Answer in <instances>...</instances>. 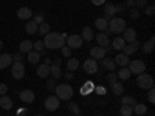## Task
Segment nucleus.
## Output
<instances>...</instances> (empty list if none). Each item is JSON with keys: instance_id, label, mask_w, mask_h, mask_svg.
<instances>
[{"instance_id": "obj_1", "label": "nucleus", "mask_w": 155, "mask_h": 116, "mask_svg": "<svg viewBox=\"0 0 155 116\" xmlns=\"http://www.w3.org/2000/svg\"><path fill=\"white\" fill-rule=\"evenodd\" d=\"M68 37L67 33H48L45 34V39H44V45L45 48H50V50H58V48H62L65 45V39Z\"/></svg>"}, {"instance_id": "obj_2", "label": "nucleus", "mask_w": 155, "mask_h": 116, "mask_svg": "<svg viewBox=\"0 0 155 116\" xmlns=\"http://www.w3.org/2000/svg\"><path fill=\"white\" fill-rule=\"evenodd\" d=\"M56 96L59 98V101H70L73 96V88L70 84H59L54 88Z\"/></svg>"}, {"instance_id": "obj_3", "label": "nucleus", "mask_w": 155, "mask_h": 116, "mask_svg": "<svg viewBox=\"0 0 155 116\" xmlns=\"http://www.w3.org/2000/svg\"><path fill=\"white\" fill-rule=\"evenodd\" d=\"M126 20L124 19H120V17H113L109 20V31L110 33H115V34H121L124 30H126Z\"/></svg>"}, {"instance_id": "obj_4", "label": "nucleus", "mask_w": 155, "mask_h": 116, "mask_svg": "<svg viewBox=\"0 0 155 116\" xmlns=\"http://www.w3.org/2000/svg\"><path fill=\"white\" fill-rule=\"evenodd\" d=\"M137 84H138L140 88H143V90L153 88V77L150 74H147V73H141L137 77Z\"/></svg>"}, {"instance_id": "obj_5", "label": "nucleus", "mask_w": 155, "mask_h": 116, "mask_svg": "<svg viewBox=\"0 0 155 116\" xmlns=\"http://www.w3.org/2000/svg\"><path fill=\"white\" fill-rule=\"evenodd\" d=\"M129 70H130V73H134V74H141V73H144L146 71V63L143 62V60H130L129 62Z\"/></svg>"}, {"instance_id": "obj_6", "label": "nucleus", "mask_w": 155, "mask_h": 116, "mask_svg": "<svg viewBox=\"0 0 155 116\" xmlns=\"http://www.w3.org/2000/svg\"><path fill=\"white\" fill-rule=\"evenodd\" d=\"M11 74L14 79H22L25 76V65L22 62H12L11 65Z\"/></svg>"}, {"instance_id": "obj_7", "label": "nucleus", "mask_w": 155, "mask_h": 116, "mask_svg": "<svg viewBox=\"0 0 155 116\" xmlns=\"http://www.w3.org/2000/svg\"><path fill=\"white\" fill-rule=\"evenodd\" d=\"M82 37L81 36H78V34H71V36H68L67 39H65V44H67V47H70V48H81L82 47Z\"/></svg>"}, {"instance_id": "obj_8", "label": "nucleus", "mask_w": 155, "mask_h": 116, "mask_svg": "<svg viewBox=\"0 0 155 116\" xmlns=\"http://www.w3.org/2000/svg\"><path fill=\"white\" fill-rule=\"evenodd\" d=\"M45 108L48 111H54L59 108V98L58 96H48L45 99Z\"/></svg>"}, {"instance_id": "obj_9", "label": "nucleus", "mask_w": 155, "mask_h": 116, "mask_svg": "<svg viewBox=\"0 0 155 116\" xmlns=\"http://www.w3.org/2000/svg\"><path fill=\"white\" fill-rule=\"evenodd\" d=\"M84 71L88 73V74H95L98 73V63L95 59H87L84 60Z\"/></svg>"}, {"instance_id": "obj_10", "label": "nucleus", "mask_w": 155, "mask_h": 116, "mask_svg": "<svg viewBox=\"0 0 155 116\" xmlns=\"http://www.w3.org/2000/svg\"><path fill=\"white\" fill-rule=\"evenodd\" d=\"M109 34H110V31H109V28L106 30V31H102V33H99V34H96V42L99 44V47H109V44H110V40H109Z\"/></svg>"}, {"instance_id": "obj_11", "label": "nucleus", "mask_w": 155, "mask_h": 116, "mask_svg": "<svg viewBox=\"0 0 155 116\" xmlns=\"http://www.w3.org/2000/svg\"><path fill=\"white\" fill-rule=\"evenodd\" d=\"M19 98H20L22 102L31 104V102H34V99H36V95H34V92H31V90H22V92L19 93Z\"/></svg>"}, {"instance_id": "obj_12", "label": "nucleus", "mask_w": 155, "mask_h": 116, "mask_svg": "<svg viewBox=\"0 0 155 116\" xmlns=\"http://www.w3.org/2000/svg\"><path fill=\"white\" fill-rule=\"evenodd\" d=\"M17 17L22 19V20H30L33 17V9L28 8V6H22L17 9Z\"/></svg>"}, {"instance_id": "obj_13", "label": "nucleus", "mask_w": 155, "mask_h": 116, "mask_svg": "<svg viewBox=\"0 0 155 116\" xmlns=\"http://www.w3.org/2000/svg\"><path fill=\"white\" fill-rule=\"evenodd\" d=\"M140 47H141L140 40H134L132 44H129V45H124V48H123V53H124L126 56H130V54L137 53V50H138Z\"/></svg>"}, {"instance_id": "obj_14", "label": "nucleus", "mask_w": 155, "mask_h": 116, "mask_svg": "<svg viewBox=\"0 0 155 116\" xmlns=\"http://www.w3.org/2000/svg\"><path fill=\"white\" fill-rule=\"evenodd\" d=\"M106 48L104 47H93L92 50H90V56H92V59H102L106 57Z\"/></svg>"}, {"instance_id": "obj_15", "label": "nucleus", "mask_w": 155, "mask_h": 116, "mask_svg": "<svg viewBox=\"0 0 155 116\" xmlns=\"http://www.w3.org/2000/svg\"><path fill=\"white\" fill-rule=\"evenodd\" d=\"M12 54H0V70L8 68L9 65H12Z\"/></svg>"}, {"instance_id": "obj_16", "label": "nucleus", "mask_w": 155, "mask_h": 116, "mask_svg": "<svg viewBox=\"0 0 155 116\" xmlns=\"http://www.w3.org/2000/svg\"><path fill=\"white\" fill-rule=\"evenodd\" d=\"M95 27H96L98 30H101V31H106V30L109 28V17H107V16L98 17V19L95 20Z\"/></svg>"}, {"instance_id": "obj_17", "label": "nucleus", "mask_w": 155, "mask_h": 116, "mask_svg": "<svg viewBox=\"0 0 155 116\" xmlns=\"http://www.w3.org/2000/svg\"><path fill=\"white\" fill-rule=\"evenodd\" d=\"M123 39H124V42H134V40H137V33H135V30L134 28H126L124 31H123Z\"/></svg>"}, {"instance_id": "obj_18", "label": "nucleus", "mask_w": 155, "mask_h": 116, "mask_svg": "<svg viewBox=\"0 0 155 116\" xmlns=\"http://www.w3.org/2000/svg\"><path fill=\"white\" fill-rule=\"evenodd\" d=\"M12 108V99L6 95L0 96V110H11Z\"/></svg>"}, {"instance_id": "obj_19", "label": "nucleus", "mask_w": 155, "mask_h": 116, "mask_svg": "<svg viewBox=\"0 0 155 116\" xmlns=\"http://www.w3.org/2000/svg\"><path fill=\"white\" fill-rule=\"evenodd\" d=\"M116 65H120V67H127L129 65V62H130V59H129V56H126L124 53H120L118 56L115 57V60H113Z\"/></svg>"}, {"instance_id": "obj_20", "label": "nucleus", "mask_w": 155, "mask_h": 116, "mask_svg": "<svg viewBox=\"0 0 155 116\" xmlns=\"http://www.w3.org/2000/svg\"><path fill=\"white\" fill-rule=\"evenodd\" d=\"M79 92H81V95L82 96H87V95H90V93H92V92H95V84L92 82V81H87L82 87H81V90H79Z\"/></svg>"}, {"instance_id": "obj_21", "label": "nucleus", "mask_w": 155, "mask_h": 116, "mask_svg": "<svg viewBox=\"0 0 155 116\" xmlns=\"http://www.w3.org/2000/svg\"><path fill=\"white\" fill-rule=\"evenodd\" d=\"M37 76L39 77H48L50 76V65H47V63H41V65L37 67Z\"/></svg>"}, {"instance_id": "obj_22", "label": "nucleus", "mask_w": 155, "mask_h": 116, "mask_svg": "<svg viewBox=\"0 0 155 116\" xmlns=\"http://www.w3.org/2000/svg\"><path fill=\"white\" fill-rule=\"evenodd\" d=\"M81 37H82V40H85V42L93 40V37H95V34H93V28L85 27V28L82 30V34H81Z\"/></svg>"}, {"instance_id": "obj_23", "label": "nucleus", "mask_w": 155, "mask_h": 116, "mask_svg": "<svg viewBox=\"0 0 155 116\" xmlns=\"http://www.w3.org/2000/svg\"><path fill=\"white\" fill-rule=\"evenodd\" d=\"M153 45H155V39H153V36H152L147 42H144L143 45H141V47H143L141 50H143V53H144V54H149V53H152Z\"/></svg>"}, {"instance_id": "obj_24", "label": "nucleus", "mask_w": 155, "mask_h": 116, "mask_svg": "<svg viewBox=\"0 0 155 116\" xmlns=\"http://www.w3.org/2000/svg\"><path fill=\"white\" fill-rule=\"evenodd\" d=\"M126 42H124V39L123 37H115L113 39V42H112V50H116V51H123Z\"/></svg>"}, {"instance_id": "obj_25", "label": "nucleus", "mask_w": 155, "mask_h": 116, "mask_svg": "<svg viewBox=\"0 0 155 116\" xmlns=\"http://www.w3.org/2000/svg\"><path fill=\"white\" fill-rule=\"evenodd\" d=\"M33 50V42L31 40H23V42H20V45H19V51L23 54V53H30V51Z\"/></svg>"}, {"instance_id": "obj_26", "label": "nucleus", "mask_w": 155, "mask_h": 116, "mask_svg": "<svg viewBox=\"0 0 155 116\" xmlns=\"http://www.w3.org/2000/svg\"><path fill=\"white\" fill-rule=\"evenodd\" d=\"M116 76H118V79H121V81H127L129 77L132 76V73H130V70H129L127 67H121V70L116 73Z\"/></svg>"}, {"instance_id": "obj_27", "label": "nucleus", "mask_w": 155, "mask_h": 116, "mask_svg": "<svg viewBox=\"0 0 155 116\" xmlns=\"http://www.w3.org/2000/svg\"><path fill=\"white\" fill-rule=\"evenodd\" d=\"M39 60H41V53H39V51L31 50L30 53H28V62L34 65V63H39Z\"/></svg>"}, {"instance_id": "obj_28", "label": "nucleus", "mask_w": 155, "mask_h": 116, "mask_svg": "<svg viewBox=\"0 0 155 116\" xmlns=\"http://www.w3.org/2000/svg\"><path fill=\"white\" fill-rule=\"evenodd\" d=\"M112 92H113V95H116V96H121L123 93H124V87H123V84L121 82H113L112 84Z\"/></svg>"}, {"instance_id": "obj_29", "label": "nucleus", "mask_w": 155, "mask_h": 116, "mask_svg": "<svg viewBox=\"0 0 155 116\" xmlns=\"http://www.w3.org/2000/svg\"><path fill=\"white\" fill-rule=\"evenodd\" d=\"M67 68H68V71H76L78 68H79V60H78L76 57H70L67 60Z\"/></svg>"}, {"instance_id": "obj_30", "label": "nucleus", "mask_w": 155, "mask_h": 116, "mask_svg": "<svg viewBox=\"0 0 155 116\" xmlns=\"http://www.w3.org/2000/svg\"><path fill=\"white\" fill-rule=\"evenodd\" d=\"M37 27H39V25H37L34 20L27 22V25H25V31H27L28 34H36V33H37Z\"/></svg>"}, {"instance_id": "obj_31", "label": "nucleus", "mask_w": 155, "mask_h": 116, "mask_svg": "<svg viewBox=\"0 0 155 116\" xmlns=\"http://www.w3.org/2000/svg\"><path fill=\"white\" fill-rule=\"evenodd\" d=\"M50 74L53 76V79H59V77L62 76L61 67L59 65H53V63H51V65H50Z\"/></svg>"}, {"instance_id": "obj_32", "label": "nucleus", "mask_w": 155, "mask_h": 116, "mask_svg": "<svg viewBox=\"0 0 155 116\" xmlns=\"http://www.w3.org/2000/svg\"><path fill=\"white\" fill-rule=\"evenodd\" d=\"M101 62H102V67H104L106 70H109V71H113V70L116 68V63H115L113 60H110V59L102 57V59H101Z\"/></svg>"}, {"instance_id": "obj_33", "label": "nucleus", "mask_w": 155, "mask_h": 116, "mask_svg": "<svg viewBox=\"0 0 155 116\" xmlns=\"http://www.w3.org/2000/svg\"><path fill=\"white\" fill-rule=\"evenodd\" d=\"M137 104V98L135 96H123L121 98V105H135Z\"/></svg>"}, {"instance_id": "obj_34", "label": "nucleus", "mask_w": 155, "mask_h": 116, "mask_svg": "<svg viewBox=\"0 0 155 116\" xmlns=\"http://www.w3.org/2000/svg\"><path fill=\"white\" fill-rule=\"evenodd\" d=\"M115 14H116V8H115V5L107 3V5L104 6V16H107V17H113Z\"/></svg>"}, {"instance_id": "obj_35", "label": "nucleus", "mask_w": 155, "mask_h": 116, "mask_svg": "<svg viewBox=\"0 0 155 116\" xmlns=\"http://www.w3.org/2000/svg\"><path fill=\"white\" fill-rule=\"evenodd\" d=\"M120 114L121 116H132L134 114V107L132 105H121Z\"/></svg>"}, {"instance_id": "obj_36", "label": "nucleus", "mask_w": 155, "mask_h": 116, "mask_svg": "<svg viewBox=\"0 0 155 116\" xmlns=\"http://www.w3.org/2000/svg\"><path fill=\"white\" fill-rule=\"evenodd\" d=\"M134 111L138 114V116H141V114H146V111H147V108H146V105L144 104H137L134 105Z\"/></svg>"}, {"instance_id": "obj_37", "label": "nucleus", "mask_w": 155, "mask_h": 116, "mask_svg": "<svg viewBox=\"0 0 155 116\" xmlns=\"http://www.w3.org/2000/svg\"><path fill=\"white\" fill-rule=\"evenodd\" d=\"M50 30H51V28H50V25H48L47 22H42V23L37 27V33H41V34H44V36H45V34H48V33H50Z\"/></svg>"}, {"instance_id": "obj_38", "label": "nucleus", "mask_w": 155, "mask_h": 116, "mask_svg": "<svg viewBox=\"0 0 155 116\" xmlns=\"http://www.w3.org/2000/svg\"><path fill=\"white\" fill-rule=\"evenodd\" d=\"M68 110L74 114V116H81V110H79V105L76 104V102H70L68 104Z\"/></svg>"}, {"instance_id": "obj_39", "label": "nucleus", "mask_w": 155, "mask_h": 116, "mask_svg": "<svg viewBox=\"0 0 155 116\" xmlns=\"http://www.w3.org/2000/svg\"><path fill=\"white\" fill-rule=\"evenodd\" d=\"M33 50H34V51H39V53H41V51H44V50H45L44 40H36V42L33 44Z\"/></svg>"}, {"instance_id": "obj_40", "label": "nucleus", "mask_w": 155, "mask_h": 116, "mask_svg": "<svg viewBox=\"0 0 155 116\" xmlns=\"http://www.w3.org/2000/svg\"><path fill=\"white\" fill-rule=\"evenodd\" d=\"M34 22H36L37 25H41L42 22H45V14H44V11H39L37 14L34 16Z\"/></svg>"}, {"instance_id": "obj_41", "label": "nucleus", "mask_w": 155, "mask_h": 116, "mask_svg": "<svg viewBox=\"0 0 155 116\" xmlns=\"http://www.w3.org/2000/svg\"><path fill=\"white\" fill-rule=\"evenodd\" d=\"M106 79H107L110 84H113V82L118 81V76H116V73H113V71H109L107 76H106Z\"/></svg>"}, {"instance_id": "obj_42", "label": "nucleus", "mask_w": 155, "mask_h": 116, "mask_svg": "<svg viewBox=\"0 0 155 116\" xmlns=\"http://www.w3.org/2000/svg\"><path fill=\"white\" fill-rule=\"evenodd\" d=\"M61 53H62V56H64V57H71V48L64 45V47L61 48Z\"/></svg>"}, {"instance_id": "obj_43", "label": "nucleus", "mask_w": 155, "mask_h": 116, "mask_svg": "<svg viewBox=\"0 0 155 116\" xmlns=\"http://www.w3.org/2000/svg\"><path fill=\"white\" fill-rule=\"evenodd\" d=\"M54 88H56V79H48L47 81V90L48 92H53Z\"/></svg>"}, {"instance_id": "obj_44", "label": "nucleus", "mask_w": 155, "mask_h": 116, "mask_svg": "<svg viewBox=\"0 0 155 116\" xmlns=\"http://www.w3.org/2000/svg\"><path fill=\"white\" fill-rule=\"evenodd\" d=\"M147 99L150 104H155V90L153 88H149V95H147Z\"/></svg>"}, {"instance_id": "obj_45", "label": "nucleus", "mask_w": 155, "mask_h": 116, "mask_svg": "<svg viewBox=\"0 0 155 116\" xmlns=\"http://www.w3.org/2000/svg\"><path fill=\"white\" fill-rule=\"evenodd\" d=\"M135 2V8H146L147 0H134Z\"/></svg>"}, {"instance_id": "obj_46", "label": "nucleus", "mask_w": 155, "mask_h": 116, "mask_svg": "<svg viewBox=\"0 0 155 116\" xmlns=\"http://www.w3.org/2000/svg\"><path fill=\"white\" fill-rule=\"evenodd\" d=\"M22 59H23V54L20 53V51L16 53V54H12V60H14V62H22Z\"/></svg>"}, {"instance_id": "obj_47", "label": "nucleus", "mask_w": 155, "mask_h": 116, "mask_svg": "<svg viewBox=\"0 0 155 116\" xmlns=\"http://www.w3.org/2000/svg\"><path fill=\"white\" fill-rule=\"evenodd\" d=\"M8 93V85L6 84H0V96H3Z\"/></svg>"}, {"instance_id": "obj_48", "label": "nucleus", "mask_w": 155, "mask_h": 116, "mask_svg": "<svg viewBox=\"0 0 155 116\" xmlns=\"http://www.w3.org/2000/svg\"><path fill=\"white\" fill-rule=\"evenodd\" d=\"M144 11H146V14H147V16H153V12H155V6H153V5H149Z\"/></svg>"}, {"instance_id": "obj_49", "label": "nucleus", "mask_w": 155, "mask_h": 116, "mask_svg": "<svg viewBox=\"0 0 155 116\" xmlns=\"http://www.w3.org/2000/svg\"><path fill=\"white\" fill-rule=\"evenodd\" d=\"M130 17H132V19H138V17H140V11L135 9V8L130 9Z\"/></svg>"}, {"instance_id": "obj_50", "label": "nucleus", "mask_w": 155, "mask_h": 116, "mask_svg": "<svg viewBox=\"0 0 155 116\" xmlns=\"http://www.w3.org/2000/svg\"><path fill=\"white\" fill-rule=\"evenodd\" d=\"M95 92L102 96V95H106V88H104V87H95Z\"/></svg>"}, {"instance_id": "obj_51", "label": "nucleus", "mask_w": 155, "mask_h": 116, "mask_svg": "<svg viewBox=\"0 0 155 116\" xmlns=\"http://www.w3.org/2000/svg\"><path fill=\"white\" fill-rule=\"evenodd\" d=\"M124 6L126 8H135V2H134V0H126Z\"/></svg>"}, {"instance_id": "obj_52", "label": "nucleus", "mask_w": 155, "mask_h": 116, "mask_svg": "<svg viewBox=\"0 0 155 116\" xmlns=\"http://www.w3.org/2000/svg\"><path fill=\"white\" fill-rule=\"evenodd\" d=\"M115 8H116V12H124L126 11V6L124 5H115Z\"/></svg>"}, {"instance_id": "obj_53", "label": "nucleus", "mask_w": 155, "mask_h": 116, "mask_svg": "<svg viewBox=\"0 0 155 116\" xmlns=\"http://www.w3.org/2000/svg\"><path fill=\"white\" fill-rule=\"evenodd\" d=\"M92 3L96 5V6H99V5H104V3H106V0H92Z\"/></svg>"}, {"instance_id": "obj_54", "label": "nucleus", "mask_w": 155, "mask_h": 116, "mask_svg": "<svg viewBox=\"0 0 155 116\" xmlns=\"http://www.w3.org/2000/svg\"><path fill=\"white\" fill-rule=\"evenodd\" d=\"M73 77H74V74H73V71H67V73H65V79H67V81H70V79H73Z\"/></svg>"}, {"instance_id": "obj_55", "label": "nucleus", "mask_w": 155, "mask_h": 116, "mask_svg": "<svg viewBox=\"0 0 155 116\" xmlns=\"http://www.w3.org/2000/svg\"><path fill=\"white\" fill-rule=\"evenodd\" d=\"M51 63H53V65H59V67H61V63H62V60H61V59L58 57V59H54V60L51 62Z\"/></svg>"}, {"instance_id": "obj_56", "label": "nucleus", "mask_w": 155, "mask_h": 116, "mask_svg": "<svg viewBox=\"0 0 155 116\" xmlns=\"http://www.w3.org/2000/svg\"><path fill=\"white\" fill-rule=\"evenodd\" d=\"M45 63H47V65H51V59L47 57V59H45Z\"/></svg>"}, {"instance_id": "obj_57", "label": "nucleus", "mask_w": 155, "mask_h": 116, "mask_svg": "<svg viewBox=\"0 0 155 116\" xmlns=\"http://www.w3.org/2000/svg\"><path fill=\"white\" fill-rule=\"evenodd\" d=\"M2 48H3V42L0 40V51H2Z\"/></svg>"}, {"instance_id": "obj_58", "label": "nucleus", "mask_w": 155, "mask_h": 116, "mask_svg": "<svg viewBox=\"0 0 155 116\" xmlns=\"http://www.w3.org/2000/svg\"><path fill=\"white\" fill-rule=\"evenodd\" d=\"M36 116H44V114H41V113H39V114H36Z\"/></svg>"}, {"instance_id": "obj_59", "label": "nucleus", "mask_w": 155, "mask_h": 116, "mask_svg": "<svg viewBox=\"0 0 155 116\" xmlns=\"http://www.w3.org/2000/svg\"><path fill=\"white\" fill-rule=\"evenodd\" d=\"M95 116H102V114H95Z\"/></svg>"}, {"instance_id": "obj_60", "label": "nucleus", "mask_w": 155, "mask_h": 116, "mask_svg": "<svg viewBox=\"0 0 155 116\" xmlns=\"http://www.w3.org/2000/svg\"><path fill=\"white\" fill-rule=\"evenodd\" d=\"M149 116H153V114H149Z\"/></svg>"}]
</instances>
